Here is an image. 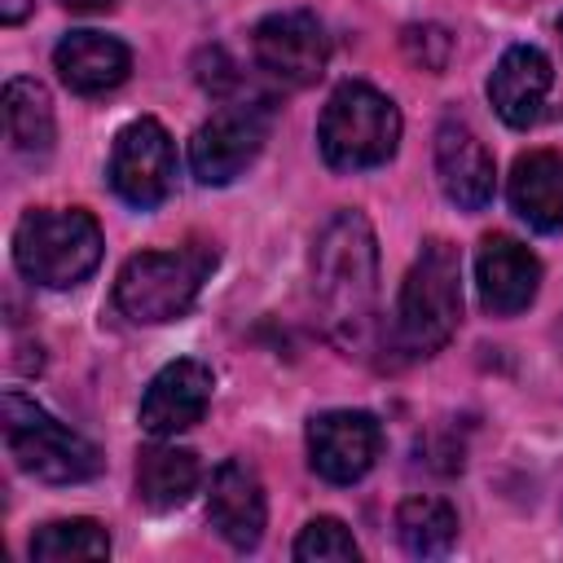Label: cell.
Wrapping results in <instances>:
<instances>
[{"label": "cell", "instance_id": "obj_3", "mask_svg": "<svg viewBox=\"0 0 563 563\" xmlns=\"http://www.w3.org/2000/svg\"><path fill=\"white\" fill-rule=\"evenodd\" d=\"M216 268L211 242H185L176 251H136L114 277V308L136 325H163L194 308L202 282Z\"/></svg>", "mask_w": 563, "mask_h": 563}, {"label": "cell", "instance_id": "obj_13", "mask_svg": "<svg viewBox=\"0 0 563 563\" xmlns=\"http://www.w3.org/2000/svg\"><path fill=\"white\" fill-rule=\"evenodd\" d=\"M435 176H440L444 198L457 211H484L497 194L493 154L462 119H444L435 128Z\"/></svg>", "mask_w": 563, "mask_h": 563}, {"label": "cell", "instance_id": "obj_6", "mask_svg": "<svg viewBox=\"0 0 563 563\" xmlns=\"http://www.w3.org/2000/svg\"><path fill=\"white\" fill-rule=\"evenodd\" d=\"M0 422H4V444L18 462V471H26L44 484H84V479L101 475V466H106V457L92 440H84L79 431H70L44 405H35L31 396H22L13 387L0 396Z\"/></svg>", "mask_w": 563, "mask_h": 563}, {"label": "cell", "instance_id": "obj_14", "mask_svg": "<svg viewBox=\"0 0 563 563\" xmlns=\"http://www.w3.org/2000/svg\"><path fill=\"white\" fill-rule=\"evenodd\" d=\"M207 519L233 550H255L268 523V497L251 462L229 457L216 466L207 488Z\"/></svg>", "mask_w": 563, "mask_h": 563}, {"label": "cell", "instance_id": "obj_11", "mask_svg": "<svg viewBox=\"0 0 563 563\" xmlns=\"http://www.w3.org/2000/svg\"><path fill=\"white\" fill-rule=\"evenodd\" d=\"M211 387H216L211 365H202V361H194V356L167 361V365L150 378L136 418H141V427H145L154 440H172V435H180V431H189V427L202 422V413H207V405H211Z\"/></svg>", "mask_w": 563, "mask_h": 563}, {"label": "cell", "instance_id": "obj_10", "mask_svg": "<svg viewBox=\"0 0 563 563\" xmlns=\"http://www.w3.org/2000/svg\"><path fill=\"white\" fill-rule=\"evenodd\" d=\"M383 453V427L365 409H325L308 422V462L325 484H356Z\"/></svg>", "mask_w": 563, "mask_h": 563}, {"label": "cell", "instance_id": "obj_22", "mask_svg": "<svg viewBox=\"0 0 563 563\" xmlns=\"http://www.w3.org/2000/svg\"><path fill=\"white\" fill-rule=\"evenodd\" d=\"M295 559L299 563H352L361 559V545L352 541L343 519L321 515V519H308L303 532L295 537Z\"/></svg>", "mask_w": 563, "mask_h": 563}, {"label": "cell", "instance_id": "obj_12", "mask_svg": "<svg viewBox=\"0 0 563 563\" xmlns=\"http://www.w3.org/2000/svg\"><path fill=\"white\" fill-rule=\"evenodd\" d=\"M475 286L493 317H515L541 290V260L510 233H488L475 251Z\"/></svg>", "mask_w": 563, "mask_h": 563}, {"label": "cell", "instance_id": "obj_25", "mask_svg": "<svg viewBox=\"0 0 563 563\" xmlns=\"http://www.w3.org/2000/svg\"><path fill=\"white\" fill-rule=\"evenodd\" d=\"M62 9H70V13H110L119 0H57Z\"/></svg>", "mask_w": 563, "mask_h": 563}, {"label": "cell", "instance_id": "obj_21", "mask_svg": "<svg viewBox=\"0 0 563 563\" xmlns=\"http://www.w3.org/2000/svg\"><path fill=\"white\" fill-rule=\"evenodd\" d=\"M110 532L97 519H53L31 537L35 563H75V559H106Z\"/></svg>", "mask_w": 563, "mask_h": 563}, {"label": "cell", "instance_id": "obj_18", "mask_svg": "<svg viewBox=\"0 0 563 563\" xmlns=\"http://www.w3.org/2000/svg\"><path fill=\"white\" fill-rule=\"evenodd\" d=\"M198 479H202V466H198V457H194L189 449H180V444L154 440V444H145V449L136 453V501H141L145 510H158V515H163V510L185 506V501L194 497Z\"/></svg>", "mask_w": 563, "mask_h": 563}, {"label": "cell", "instance_id": "obj_8", "mask_svg": "<svg viewBox=\"0 0 563 563\" xmlns=\"http://www.w3.org/2000/svg\"><path fill=\"white\" fill-rule=\"evenodd\" d=\"M273 128V114L264 101H229L220 106L189 141V167L202 185H229L238 180L264 150Z\"/></svg>", "mask_w": 563, "mask_h": 563}, {"label": "cell", "instance_id": "obj_2", "mask_svg": "<svg viewBox=\"0 0 563 563\" xmlns=\"http://www.w3.org/2000/svg\"><path fill=\"white\" fill-rule=\"evenodd\" d=\"M462 321V255L444 238L422 242L396 299V347L405 356H435Z\"/></svg>", "mask_w": 563, "mask_h": 563}, {"label": "cell", "instance_id": "obj_26", "mask_svg": "<svg viewBox=\"0 0 563 563\" xmlns=\"http://www.w3.org/2000/svg\"><path fill=\"white\" fill-rule=\"evenodd\" d=\"M559 35H563V18H559Z\"/></svg>", "mask_w": 563, "mask_h": 563}, {"label": "cell", "instance_id": "obj_9", "mask_svg": "<svg viewBox=\"0 0 563 563\" xmlns=\"http://www.w3.org/2000/svg\"><path fill=\"white\" fill-rule=\"evenodd\" d=\"M255 62L264 75H273L286 88H308L321 79L325 62H330V40L325 26L317 22V13L308 9H282L268 13L255 35H251Z\"/></svg>", "mask_w": 563, "mask_h": 563}, {"label": "cell", "instance_id": "obj_7", "mask_svg": "<svg viewBox=\"0 0 563 563\" xmlns=\"http://www.w3.org/2000/svg\"><path fill=\"white\" fill-rule=\"evenodd\" d=\"M110 189L136 207V211H154L158 202H167L172 185H176V145H172V132L141 114L132 119L128 128H119L114 145H110Z\"/></svg>", "mask_w": 563, "mask_h": 563}, {"label": "cell", "instance_id": "obj_20", "mask_svg": "<svg viewBox=\"0 0 563 563\" xmlns=\"http://www.w3.org/2000/svg\"><path fill=\"white\" fill-rule=\"evenodd\" d=\"M396 541L413 559H440L457 541V510L444 497H405L396 506Z\"/></svg>", "mask_w": 563, "mask_h": 563}, {"label": "cell", "instance_id": "obj_16", "mask_svg": "<svg viewBox=\"0 0 563 563\" xmlns=\"http://www.w3.org/2000/svg\"><path fill=\"white\" fill-rule=\"evenodd\" d=\"M53 66L62 84L79 97H101L119 88L132 70V48L106 31H70L53 48Z\"/></svg>", "mask_w": 563, "mask_h": 563}, {"label": "cell", "instance_id": "obj_4", "mask_svg": "<svg viewBox=\"0 0 563 563\" xmlns=\"http://www.w3.org/2000/svg\"><path fill=\"white\" fill-rule=\"evenodd\" d=\"M106 238L101 224L84 207H62V211H26L13 229V264L26 282L48 286V290H70L88 282L101 264Z\"/></svg>", "mask_w": 563, "mask_h": 563}, {"label": "cell", "instance_id": "obj_5", "mask_svg": "<svg viewBox=\"0 0 563 563\" xmlns=\"http://www.w3.org/2000/svg\"><path fill=\"white\" fill-rule=\"evenodd\" d=\"M317 145H321L325 167L334 172L383 167L400 145V110L374 84L347 79L330 92L317 119Z\"/></svg>", "mask_w": 563, "mask_h": 563}, {"label": "cell", "instance_id": "obj_19", "mask_svg": "<svg viewBox=\"0 0 563 563\" xmlns=\"http://www.w3.org/2000/svg\"><path fill=\"white\" fill-rule=\"evenodd\" d=\"M4 128H9V141L22 158H48L53 154V141H57V119H53V97L40 79H9L4 84Z\"/></svg>", "mask_w": 563, "mask_h": 563}, {"label": "cell", "instance_id": "obj_1", "mask_svg": "<svg viewBox=\"0 0 563 563\" xmlns=\"http://www.w3.org/2000/svg\"><path fill=\"white\" fill-rule=\"evenodd\" d=\"M312 303L334 347H369L378 317V238L352 207L334 211L312 242Z\"/></svg>", "mask_w": 563, "mask_h": 563}, {"label": "cell", "instance_id": "obj_23", "mask_svg": "<svg viewBox=\"0 0 563 563\" xmlns=\"http://www.w3.org/2000/svg\"><path fill=\"white\" fill-rule=\"evenodd\" d=\"M400 44H405L409 62H413V66H422V70H431V75H440V70L449 66V53H453V35H449L444 26H435V22L405 26Z\"/></svg>", "mask_w": 563, "mask_h": 563}, {"label": "cell", "instance_id": "obj_24", "mask_svg": "<svg viewBox=\"0 0 563 563\" xmlns=\"http://www.w3.org/2000/svg\"><path fill=\"white\" fill-rule=\"evenodd\" d=\"M31 9H35V0H0V22L4 26H18Z\"/></svg>", "mask_w": 563, "mask_h": 563}, {"label": "cell", "instance_id": "obj_15", "mask_svg": "<svg viewBox=\"0 0 563 563\" xmlns=\"http://www.w3.org/2000/svg\"><path fill=\"white\" fill-rule=\"evenodd\" d=\"M550 84H554L550 57L537 44H510L488 75V101L506 128H528L537 123Z\"/></svg>", "mask_w": 563, "mask_h": 563}, {"label": "cell", "instance_id": "obj_17", "mask_svg": "<svg viewBox=\"0 0 563 563\" xmlns=\"http://www.w3.org/2000/svg\"><path fill=\"white\" fill-rule=\"evenodd\" d=\"M510 207L537 233L563 229V154L528 150L515 158L510 172Z\"/></svg>", "mask_w": 563, "mask_h": 563}]
</instances>
